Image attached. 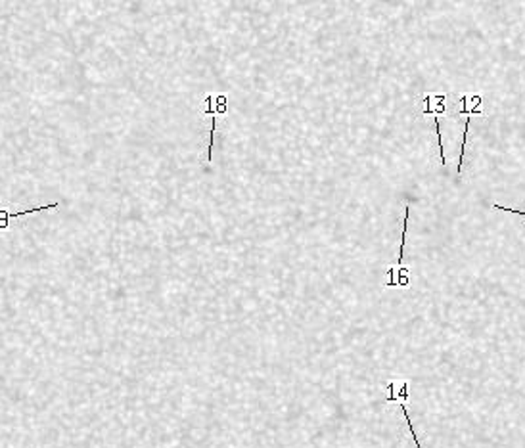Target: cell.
I'll return each instance as SVG.
<instances>
[{"label": "cell", "mask_w": 525, "mask_h": 448, "mask_svg": "<svg viewBox=\"0 0 525 448\" xmlns=\"http://www.w3.org/2000/svg\"><path fill=\"white\" fill-rule=\"evenodd\" d=\"M462 103V113L464 115H474V113H481L483 98L481 94H468L460 98Z\"/></svg>", "instance_id": "3957f363"}, {"label": "cell", "mask_w": 525, "mask_h": 448, "mask_svg": "<svg viewBox=\"0 0 525 448\" xmlns=\"http://www.w3.org/2000/svg\"><path fill=\"white\" fill-rule=\"evenodd\" d=\"M408 211L410 207L405 205V226H403V240H401V249H399V267H403V258H405V240H406V228H408Z\"/></svg>", "instance_id": "5b68a950"}, {"label": "cell", "mask_w": 525, "mask_h": 448, "mask_svg": "<svg viewBox=\"0 0 525 448\" xmlns=\"http://www.w3.org/2000/svg\"><path fill=\"white\" fill-rule=\"evenodd\" d=\"M445 96L447 94H426L424 103H426V115H435L439 117L445 113Z\"/></svg>", "instance_id": "6da1fadb"}, {"label": "cell", "mask_w": 525, "mask_h": 448, "mask_svg": "<svg viewBox=\"0 0 525 448\" xmlns=\"http://www.w3.org/2000/svg\"><path fill=\"white\" fill-rule=\"evenodd\" d=\"M472 123V115H466V125H464V136H462V147H460V157H458V172H462V165H464V155H466V136H468V129Z\"/></svg>", "instance_id": "277c9868"}, {"label": "cell", "mask_w": 525, "mask_h": 448, "mask_svg": "<svg viewBox=\"0 0 525 448\" xmlns=\"http://www.w3.org/2000/svg\"><path fill=\"white\" fill-rule=\"evenodd\" d=\"M388 402H405L408 398V383L406 381H389Z\"/></svg>", "instance_id": "7a4b0ae2"}, {"label": "cell", "mask_w": 525, "mask_h": 448, "mask_svg": "<svg viewBox=\"0 0 525 448\" xmlns=\"http://www.w3.org/2000/svg\"><path fill=\"white\" fill-rule=\"evenodd\" d=\"M495 209H499V211H506V213H516V215H521L525 216V211H517V209H512V207H504V205H499V203H493Z\"/></svg>", "instance_id": "8992f818"}]
</instances>
